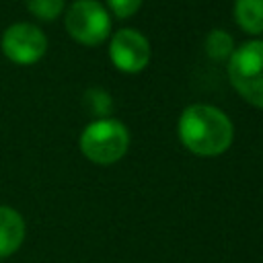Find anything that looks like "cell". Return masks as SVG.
I'll list each match as a JSON object with an SVG mask.
<instances>
[{
	"label": "cell",
	"instance_id": "1",
	"mask_svg": "<svg viewBox=\"0 0 263 263\" xmlns=\"http://www.w3.org/2000/svg\"><path fill=\"white\" fill-rule=\"evenodd\" d=\"M183 146L197 156H218L226 152L234 138L232 121L212 105H189L177 123Z\"/></svg>",
	"mask_w": 263,
	"mask_h": 263
},
{
	"label": "cell",
	"instance_id": "2",
	"mask_svg": "<svg viewBox=\"0 0 263 263\" xmlns=\"http://www.w3.org/2000/svg\"><path fill=\"white\" fill-rule=\"evenodd\" d=\"M228 60L232 86L245 101L263 109V39L242 43Z\"/></svg>",
	"mask_w": 263,
	"mask_h": 263
},
{
	"label": "cell",
	"instance_id": "3",
	"mask_svg": "<svg viewBox=\"0 0 263 263\" xmlns=\"http://www.w3.org/2000/svg\"><path fill=\"white\" fill-rule=\"evenodd\" d=\"M129 146V132L117 119H97L88 123L80 136L82 154L97 164L117 162Z\"/></svg>",
	"mask_w": 263,
	"mask_h": 263
},
{
	"label": "cell",
	"instance_id": "4",
	"mask_svg": "<svg viewBox=\"0 0 263 263\" xmlns=\"http://www.w3.org/2000/svg\"><path fill=\"white\" fill-rule=\"evenodd\" d=\"M66 29L76 41L99 45L109 37L111 18L97 0H76L66 12Z\"/></svg>",
	"mask_w": 263,
	"mask_h": 263
},
{
	"label": "cell",
	"instance_id": "5",
	"mask_svg": "<svg viewBox=\"0 0 263 263\" xmlns=\"http://www.w3.org/2000/svg\"><path fill=\"white\" fill-rule=\"evenodd\" d=\"M47 49V39L43 31L31 23H16L8 27L2 35V51L14 64H35L43 58Z\"/></svg>",
	"mask_w": 263,
	"mask_h": 263
},
{
	"label": "cell",
	"instance_id": "6",
	"mask_svg": "<svg viewBox=\"0 0 263 263\" xmlns=\"http://www.w3.org/2000/svg\"><path fill=\"white\" fill-rule=\"evenodd\" d=\"M109 58L117 70L136 74L150 62V43L136 29H121L113 35L109 45Z\"/></svg>",
	"mask_w": 263,
	"mask_h": 263
},
{
	"label": "cell",
	"instance_id": "7",
	"mask_svg": "<svg viewBox=\"0 0 263 263\" xmlns=\"http://www.w3.org/2000/svg\"><path fill=\"white\" fill-rule=\"evenodd\" d=\"M27 234L23 216L8 205H0V259L14 255Z\"/></svg>",
	"mask_w": 263,
	"mask_h": 263
},
{
	"label": "cell",
	"instance_id": "8",
	"mask_svg": "<svg viewBox=\"0 0 263 263\" xmlns=\"http://www.w3.org/2000/svg\"><path fill=\"white\" fill-rule=\"evenodd\" d=\"M234 18L242 31L263 33V0H234Z\"/></svg>",
	"mask_w": 263,
	"mask_h": 263
},
{
	"label": "cell",
	"instance_id": "9",
	"mask_svg": "<svg viewBox=\"0 0 263 263\" xmlns=\"http://www.w3.org/2000/svg\"><path fill=\"white\" fill-rule=\"evenodd\" d=\"M234 51V41L224 29H214L205 37V53L212 60H228Z\"/></svg>",
	"mask_w": 263,
	"mask_h": 263
},
{
	"label": "cell",
	"instance_id": "10",
	"mask_svg": "<svg viewBox=\"0 0 263 263\" xmlns=\"http://www.w3.org/2000/svg\"><path fill=\"white\" fill-rule=\"evenodd\" d=\"M82 103L92 115H97L101 119H105V115H109L113 111L111 95L107 90H103V88H88L84 92V97H82Z\"/></svg>",
	"mask_w": 263,
	"mask_h": 263
},
{
	"label": "cell",
	"instance_id": "11",
	"mask_svg": "<svg viewBox=\"0 0 263 263\" xmlns=\"http://www.w3.org/2000/svg\"><path fill=\"white\" fill-rule=\"evenodd\" d=\"M27 8L41 21H53L64 10V0H27Z\"/></svg>",
	"mask_w": 263,
	"mask_h": 263
},
{
	"label": "cell",
	"instance_id": "12",
	"mask_svg": "<svg viewBox=\"0 0 263 263\" xmlns=\"http://www.w3.org/2000/svg\"><path fill=\"white\" fill-rule=\"evenodd\" d=\"M107 4L117 18H127L140 8L142 0H107Z\"/></svg>",
	"mask_w": 263,
	"mask_h": 263
}]
</instances>
